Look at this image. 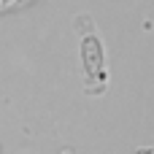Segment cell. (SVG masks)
<instances>
[{"label":"cell","mask_w":154,"mask_h":154,"mask_svg":"<svg viewBox=\"0 0 154 154\" xmlns=\"http://www.w3.org/2000/svg\"><path fill=\"white\" fill-rule=\"evenodd\" d=\"M135 154H154V149H141V152H135Z\"/></svg>","instance_id":"obj_1"}]
</instances>
